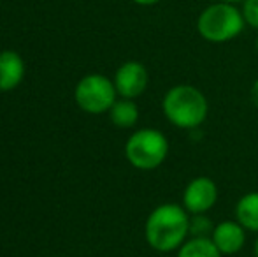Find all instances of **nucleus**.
Instances as JSON below:
<instances>
[{
  "label": "nucleus",
  "instance_id": "f257e3e1",
  "mask_svg": "<svg viewBox=\"0 0 258 257\" xmlns=\"http://www.w3.org/2000/svg\"><path fill=\"white\" fill-rule=\"evenodd\" d=\"M144 238L156 252H177L190 238V213L176 202L158 204L144 222Z\"/></svg>",
  "mask_w": 258,
  "mask_h": 257
},
{
  "label": "nucleus",
  "instance_id": "f03ea898",
  "mask_svg": "<svg viewBox=\"0 0 258 257\" xmlns=\"http://www.w3.org/2000/svg\"><path fill=\"white\" fill-rule=\"evenodd\" d=\"M162 111L167 122L183 130L199 129L209 117V100L201 88L181 83L163 95Z\"/></svg>",
  "mask_w": 258,
  "mask_h": 257
},
{
  "label": "nucleus",
  "instance_id": "7ed1b4c3",
  "mask_svg": "<svg viewBox=\"0 0 258 257\" xmlns=\"http://www.w3.org/2000/svg\"><path fill=\"white\" fill-rule=\"evenodd\" d=\"M246 23L241 9L235 4L214 2L207 6L197 18V32L204 41L213 44L234 41L242 34Z\"/></svg>",
  "mask_w": 258,
  "mask_h": 257
},
{
  "label": "nucleus",
  "instance_id": "20e7f679",
  "mask_svg": "<svg viewBox=\"0 0 258 257\" xmlns=\"http://www.w3.org/2000/svg\"><path fill=\"white\" fill-rule=\"evenodd\" d=\"M170 144L158 129L144 127L130 134L125 143V157L130 166L141 171H153L167 161Z\"/></svg>",
  "mask_w": 258,
  "mask_h": 257
},
{
  "label": "nucleus",
  "instance_id": "39448f33",
  "mask_svg": "<svg viewBox=\"0 0 258 257\" xmlns=\"http://www.w3.org/2000/svg\"><path fill=\"white\" fill-rule=\"evenodd\" d=\"M76 104L90 115L109 113L112 104L118 100L114 81L104 74H86L74 90Z\"/></svg>",
  "mask_w": 258,
  "mask_h": 257
},
{
  "label": "nucleus",
  "instance_id": "423d86ee",
  "mask_svg": "<svg viewBox=\"0 0 258 257\" xmlns=\"http://www.w3.org/2000/svg\"><path fill=\"white\" fill-rule=\"evenodd\" d=\"M218 202V185L209 176H195L186 183L181 195V204L190 215L207 213Z\"/></svg>",
  "mask_w": 258,
  "mask_h": 257
},
{
  "label": "nucleus",
  "instance_id": "0eeeda50",
  "mask_svg": "<svg viewBox=\"0 0 258 257\" xmlns=\"http://www.w3.org/2000/svg\"><path fill=\"white\" fill-rule=\"evenodd\" d=\"M112 81H114L116 92L119 97L137 99L146 92L150 74H148V69L144 67V64L137 62V60H128L116 69Z\"/></svg>",
  "mask_w": 258,
  "mask_h": 257
},
{
  "label": "nucleus",
  "instance_id": "6e6552de",
  "mask_svg": "<svg viewBox=\"0 0 258 257\" xmlns=\"http://www.w3.org/2000/svg\"><path fill=\"white\" fill-rule=\"evenodd\" d=\"M246 233L248 231L242 227L237 220H221L214 226L211 240L218 247V250L223 255H235L244 248L246 245Z\"/></svg>",
  "mask_w": 258,
  "mask_h": 257
},
{
  "label": "nucleus",
  "instance_id": "1a4fd4ad",
  "mask_svg": "<svg viewBox=\"0 0 258 257\" xmlns=\"http://www.w3.org/2000/svg\"><path fill=\"white\" fill-rule=\"evenodd\" d=\"M25 78V60L13 49L0 52V92H11Z\"/></svg>",
  "mask_w": 258,
  "mask_h": 257
},
{
  "label": "nucleus",
  "instance_id": "9d476101",
  "mask_svg": "<svg viewBox=\"0 0 258 257\" xmlns=\"http://www.w3.org/2000/svg\"><path fill=\"white\" fill-rule=\"evenodd\" d=\"M234 215L246 231L258 234V190L246 192L237 199Z\"/></svg>",
  "mask_w": 258,
  "mask_h": 257
},
{
  "label": "nucleus",
  "instance_id": "9b49d317",
  "mask_svg": "<svg viewBox=\"0 0 258 257\" xmlns=\"http://www.w3.org/2000/svg\"><path fill=\"white\" fill-rule=\"evenodd\" d=\"M109 118L119 129H132L139 120V108L134 99H118L109 110Z\"/></svg>",
  "mask_w": 258,
  "mask_h": 257
},
{
  "label": "nucleus",
  "instance_id": "f8f14e48",
  "mask_svg": "<svg viewBox=\"0 0 258 257\" xmlns=\"http://www.w3.org/2000/svg\"><path fill=\"white\" fill-rule=\"evenodd\" d=\"M176 257H223V254L211 238L190 236L176 252Z\"/></svg>",
  "mask_w": 258,
  "mask_h": 257
},
{
  "label": "nucleus",
  "instance_id": "ddd939ff",
  "mask_svg": "<svg viewBox=\"0 0 258 257\" xmlns=\"http://www.w3.org/2000/svg\"><path fill=\"white\" fill-rule=\"evenodd\" d=\"M214 226H216V224H213V220L207 217V213L190 215V236L211 238Z\"/></svg>",
  "mask_w": 258,
  "mask_h": 257
},
{
  "label": "nucleus",
  "instance_id": "4468645a",
  "mask_svg": "<svg viewBox=\"0 0 258 257\" xmlns=\"http://www.w3.org/2000/svg\"><path fill=\"white\" fill-rule=\"evenodd\" d=\"M246 27L258 30V0H244L241 7Z\"/></svg>",
  "mask_w": 258,
  "mask_h": 257
},
{
  "label": "nucleus",
  "instance_id": "2eb2a0df",
  "mask_svg": "<svg viewBox=\"0 0 258 257\" xmlns=\"http://www.w3.org/2000/svg\"><path fill=\"white\" fill-rule=\"evenodd\" d=\"M249 95H251V100H253V104L258 108V78L253 81V85H251V90H249Z\"/></svg>",
  "mask_w": 258,
  "mask_h": 257
},
{
  "label": "nucleus",
  "instance_id": "dca6fc26",
  "mask_svg": "<svg viewBox=\"0 0 258 257\" xmlns=\"http://www.w3.org/2000/svg\"><path fill=\"white\" fill-rule=\"evenodd\" d=\"M134 4H137V6H144V7H150V6H155V4H158L160 0H132Z\"/></svg>",
  "mask_w": 258,
  "mask_h": 257
},
{
  "label": "nucleus",
  "instance_id": "f3484780",
  "mask_svg": "<svg viewBox=\"0 0 258 257\" xmlns=\"http://www.w3.org/2000/svg\"><path fill=\"white\" fill-rule=\"evenodd\" d=\"M253 254H255V257H258V234H256L255 245H253Z\"/></svg>",
  "mask_w": 258,
  "mask_h": 257
},
{
  "label": "nucleus",
  "instance_id": "a211bd4d",
  "mask_svg": "<svg viewBox=\"0 0 258 257\" xmlns=\"http://www.w3.org/2000/svg\"><path fill=\"white\" fill-rule=\"evenodd\" d=\"M220 2H228V4H242L244 0H220Z\"/></svg>",
  "mask_w": 258,
  "mask_h": 257
},
{
  "label": "nucleus",
  "instance_id": "6ab92c4d",
  "mask_svg": "<svg viewBox=\"0 0 258 257\" xmlns=\"http://www.w3.org/2000/svg\"><path fill=\"white\" fill-rule=\"evenodd\" d=\"M255 46H256V53H258V37H256V44Z\"/></svg>",
  "mask_w": 258,
  "mask_h": 257
}]
</instances>
